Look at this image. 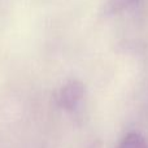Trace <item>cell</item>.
Segmentation results:
<instances>
[{
	"instance_id": "1",
	"label": "cell",
	"mask_w": 148,
	"mask_h": 148,
	"mask_svg": "<svg viewBox=\"0 0 148 148\" xmlns=\"http://www.w3.org/2000/svg\"><path fill=\"white\" fill-rule=\"evenodd\" d=\"M82 86L79 83H69L60 94V101L64 107H73L82 96Z\"/></svg>"
},
{
	"instance_id": "2",
	"label": "cell",
	"mask_w": 148,
	"mask_h": 148,
	"mask_svg": "<svg viewBox=\"0 0 148 148\" xmlns=\"http://www.w3.org/2000/svg\"><path fill=\"white\" fill-rule=\"evenodd\" d=\"M117 148H148V144L140 134L130 133L122 139Z\"/></svg>"
},
{
	"instance_id": "3",
	"label": "cell",
	"mask_w": 148,
	"mask_h": 148,
	"mask_svg": "<svg viewBox=\"0 0 148 148\" xmlns=\"http://www.w3.org/2000/svg\"><path fill=\"white\" fill-rule=\"evenodd\" d=\"M133 1L134 0H113V8H125Z\"/></svg>"
}]
</instances>
